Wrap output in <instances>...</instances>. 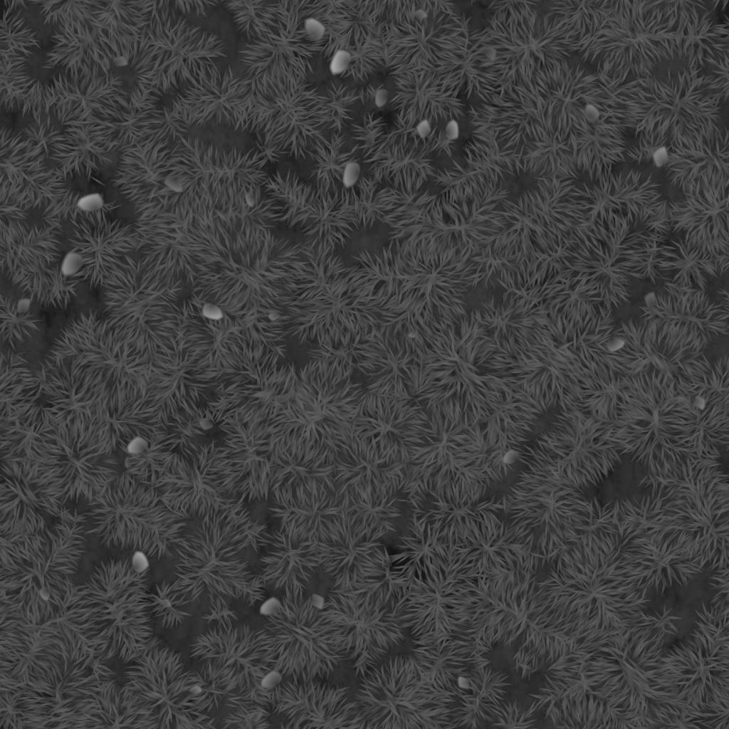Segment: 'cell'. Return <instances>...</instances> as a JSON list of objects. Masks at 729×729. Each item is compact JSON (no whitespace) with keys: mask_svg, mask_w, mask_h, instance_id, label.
I'll list each match as a JSON object with an SVG mask.
<instances>
[{"mask_svg":"<svg viewBox=\"0 0 729 729\" xmlns=\"http://www.w3.org/2000/svg\"><path fill=\"white\" fill-rule=\"evenodd\" d=\"M48 369L41 362L33 369L23 354H1V419L16 417L46 424H54L46 409L44 387Z\"/></svg>","mask_w":729,"mask_h":729,"instance_id":"obj_17","label":"cell"},{"mask_svg":"<svg viewBox=\"0 0 729 729\" xmlns=\"http://www.w3.org/2000/svg\"><path fill=\"white\" fill-rule=\"evenodd\" d=\"M322 27L320 24L313 19H308L305 23V29L310 36H318L321 34Z\"/></svg>","mask_w":729,"mask_h":729,"instance_id":"obj_43","label":"cell"},{"mask_svg":"<svg viewBox=\"0 0 729 729\" xmlns=\"http://www.w3.org/2000/svg\"><path fill=\"white\" fill-rule=\"evenodd\" d=\"M147 597L151 614L164 629L177 628L192 615L189 607L193 602L179 588L177 580L157 584Z\"/></svg>","mask_w":729,"mask_h":729,"instance_id":"obj_31","label":"cell"},{"mask_svg":"<svg viewBox=\"0 0 729 729\" xmlns=\"http://www.w3.org/2000/svg\"><path fill=\"white\" fill-rule=\"evenodd\" d=\"M189 657L234 669L243 691L253 690L273 670V653L266 630L249 624L214 625L199 634L189 646Z\"/></svg>","mask_w":729,"mask_h":729,"instance_id":"obj_7","label":"cell"},{"mask_svg":"<svg viewBox=\"0 0 729 729\" xmlns=\"http://www.w3.org/2000/svg\"><path fill=\"white\" fill-rule=\"evenodd\" d=\"M283 527L280 552L263 561L261 577L274 589L308 591L320 570V558L313 550L315 540L293 523Z\"/></svg>","mask_w":729,"mask_h":729,"instance_id":"obj_20","label":"cell"},{"mask_svg":"<svg viewBox=\"0 0 729 729\" xmlns=\"http://www.w3.org/2000/svg\"><path fill=\"white\" fill-rule=\"evenodd\" d=\"M281 493L280 510L284 525L293 523L314 540L343 509V496H338L324 483L299 486L283 489Z\"/></svg>","mask_w":729,"mask_h":729,"instance_id":"obj_24","label":"cell"},{"mask_svg":"<svg viewBox=\"0 0 729 729\" xmlns=\"http://www.w3.org/2000/svg\"><path fill=\"white\" fill-rule=\"evenodd\" d=\"M56 4L43 16V24L94 23L103 24L92 14V2L89 1H61Z\"/></svg>","mask_w":729,"mask_h":729,"instance_id":"obj_35","label":"cell"},{"mask_svg":"<svg viewBox=\"0 0 729 729\" xmlns=\"http://www.w3.org/2000/svg\"><path fill=\"white\" fill-rule=\"evenodd\" d=\"M192 678L188 700L196 713L208 714L225 707L233 710L257 703L253 689L243 691L238 673L230 667L204 662L192 671Z\"/></svg>","mask_w":729,"mask_h":729,"instance_id":"obj_23","label":"cell"},{"mask_svg":"<svg viewBox=\"0 0 729 729\" xmlns=\"http://www.w3.org/2000/svg\"><path fill=\"white\" fill-rule=\"evenodd\" d=\"M728 305L713 302L701 290L673 295H649L641 307L646 320L680 321L699 328L708 338L728 334Z\"/></svg>","mask_w":729,"mask_h":729,"instance_id":"obj_22","label":"cell"},{"mask_svg":"<svg viewBox=\"0 0 729 729\" xmlns=\"http://www.w3.org/2000/svg\"><path fill=\"white\" fill-rule=\"evenodd\" d=\"M46 367L45 404L53 423L63 426L90 424L105 400L88 376L74 359Z\"/></svg>","mask_w":729,"mask_h":729,"instance_id":"obj_16","label":"cell"},{"mask_svg":"<svg viewBox=\"0 0 729 729\" xmlns=\"http://www.w3.org/2000/svg\"><path fill=\"white\" fill-rule=\"evenodd\" d=\"M388 537L385 531L342 509L314 540L313 550L331 587L345 589L372 554L386 545Z\"/></svg>","mask_w":729,"mask_h":729,"instance_id":"obj_9","label":"cell"},{"mask_svg":"<svg viewBox=\"0 0 729 729\" xmlns=\"http://www.w3.org/2000/svg\"><path fill=\"white\" fill-rule=\"evenodd\" d=\"M728 139L710 137L671 145L666 177L684 194L697 192L703 178L729 175Z\"/></svg>","mask_w":729,"mask_h":729,"instance_id":"obj_21","label":"cell"},{"mask_svg":"<svg viewBox=\"0 0 729 729\" xmlns=\"http://www.w3.org/2000/svg\"><path fill=\"white\" fill-rule=\"evenodd\" d=\"M332 461L339 496L350 489L389 481L411 472L409 459L399 446L382 450L354 435L333 455Z\"/></svg>","mask_w":729,"mask_h":729,"instance_id":"obj_15","label":"cell"},{"mask_svg":"<svg viewBox=\"0 0 729 729\" xmlns=\"http://www.w3.org/2000/svg\"><path fill=\"white\" fill-rule=\"evenodd\" d=\"M728 184V175L704 178L698 191L668 202L671 231L714 257L729 253Z\"/></svg>","mask_w":729,"mask_h":729,"instance_id":"obj_6","label":"cell"},{"mask_svg":"<svg viewBox=\"0 0 729 729\" xmlns=\"http://www.w3.org/2000/svg\"><path fill=\"white\" fill-rule=\"evenodd\" d=\"M138 701L157 718L159 728H185L189 721L185 705L192 686V671L185 670L182 656L168 647L156 646L140 660Z\"/></svg>","mask_w":729,"mask_h":729,"instance_id":"obj_8","label":"cell"},{"mask_svg":"<svg viewBox=\"0 0 729 729\" xmlns=\"http://www.w3.org/2000/svg\"><path fill=\"white\" fill-rule=\"evenodd\" d=\"M1 222L39 226L63 231V213L53 200L41 204L19 199L6 186L0 184Z\"/></svg>","mask_w":729,"mask_h":729,"instance_id":"obj_30","label":"cell"},{"mask_svg":"<svg viewBox=\"0 0 729 729\" xmlns=\"http://www.w3.org/2000/svg\"><path fill=\"white\" fill-rule=\"evenodd\" d=\"M268 1H223L232 14L233 21L248 41L261 36L264 31L261 13Z\"/></svg>","mask_w":729,"mask_h":729,"instance_id":"obj_34","label":"cell"},{"mask_svg":"<svg viewBox=\"0 0 729 729\" xmlns=\"http://www.w3.org/2000/svg\"><path fill=\"white\" fill-rule=\"evenodd\" d=\"M1 19V54L24 51L33 47L41 48L40 41L35 37L34 31L22 15V9L17 10L18 1H7Z\"/></svg>","mask_w":729,"mask_h":729,"instance_id":"obj_33","label":"cell"},{"mask_svg":"<svg viewBox=\"0 0 729 729\" xmlns=\"http://www.w3.org/2000/svg\"><path fill=\"white\" fill-rule=\"evenodd\" d=\"M353 698L366 728L439 727L440 712L429 701L414 663L390 654L360 678Z\"/></svg>","mask_w":729,"mask_h":729,"instance_id":"obj_2","label":"cell"},{"mask_svg":"<svg viewBox=\"0 0 729 729\" xmlns=\"http://www.w3.org/2000/svg\"><path fill=\"white\" fill-rule=\"evenodd\" d=\"M626 604V609H625V610H626V611H627V612H629L630 611H631L632 609H632V608H630V607H626V606H628V607H630L631 605H635V606H636V604H639V605H641V604ZM635 607V608H637V609H638V607ZM634 610H636V609H634ZM631 612H632V611H631Z\"/></svg>","mask_w":729,"mask_h":729,"instance_id":"obj_46","label":"cell"},{"mask_svg":"<svg viewBox=\"0 0 729 729\" xmlns=\"http://www.w3.org/2000/svg\"><path fill=\"white\" fill-rule=\"evenodd\" d=\"M69 221L73 227L69 246L80 262L75 276L91 288L103 287L123 259L138 247L135 226L110 218L103 209L79 210Z\"/></svg>","mask_w":729,"mask_h":729,"instance_id":"obj_5","label":"cell"},{"mask_svg":"<svg viewBox=\"0 0 729 729\" xmlns=\"http://www.w3.org/2000/svg\"><path fill=\"white\" fill-rule=\"evenodd\" d=\"M668 152L669 148L666 146L660 147L654 151L651 159L656 167H664L666 164L668 159Z\"/></svg>","mask_w":729,"mask_h":729,"instance_id":"obj_42","label":"cell"},{"mask_svg":"<svg viewBox=\"0 0 729 729\" xmlns=\"http://www.w3.org/2000/svg\"><path fill=\"white\" fill-rule=\"evenodd\" d=\"M661 187L653 173L632 169L611 172L574 188L567 198L586 219L607 223L618 214H636L641 208L654 204L662 198Z\"/></svg>","mask_w":729,"mask_h":729,"instance_id":"obj_11","label":"cell"},{"mask_svg":"<svg viewBox=\"0 0 729 729\" xmlns=\"http://www.w3.org/2000/svg\"><path fill=\"white\" fill-rule=\"evenodd\" d=\"M23 292L43 307L66 308L78 295L80 278L65 275L60 262L9 279Z\"/></svg>","mask_w":729,"mask_h":729,"instance_id":"obj_29","label":"cell"},{"mask_svg":"<svg viewBox=\"0 0 729 729\" xmlns=\"http://www.w3.org/2000/svg\"><path fill=\"white\" fill-rule=\"evenodd\" d=\"M388 98V92L385 89L379 90L375 96V103L378 106H383Z\"/></svg>","mask_w":729,"mask_h":729,"instance_id":"obj_44","label":"cell"},{"mask_svg":"<svg viewBox=\"0 0 729 729\" xmlns=\"http://www.w3.org/2000/svg\"><path fill=\"white\" fill-rule=\"evenodd\" d=\"M421 474L411 470L389 481L350 489L343 495V509L396 537L411 523L410 495Z\"/></svg>","mask_w":729,"mask_h":729,"instance_id":"obj_14","label":"cell"},{"mask_svg":"<svg viewBox=\"0 0 729 729\" xmlns=\"http://www.w3.org/2000/svg\"><path fill=\"white\" fill-rule=\"evenodd\" d=\"M73 359L105 402L122 401L142 392L141 352L101 316Z\"/></svg>","mask_w":729,"mask_h":729,"instance_id":"obj_4","label":"cell"},{"mask_svg":"<svg viewBox=\"0 0 729 729\" xmlns=\"http://www.w3.org/2000/svg\"><path fill=\"white\" fill-rule=\"evenodd\" d=\"M0 313L1 337L11 350L32 338L41 329L42 319L33 312L21 308L10 297L1 295Z\"/></svg>","mask_w":729,"mask_h":729,"instance_id":"obj_32","label":"cell"},{"mask_svg":"<svg viewBox=\"0 0 729 729\" xmlns=\"http://www.w3.org/2000/svg\"><path fill=\"white\" fill-rule=\"evenodd\" d=\"M34 48L1 54L0 64L22 97L23 115L31 113L41 125L42 112L46 118L51 117V110L57 103L63 73L48 62L46 52Z\"/></svg>","mask_w":729,"mask_h":729,"instance_id":"obj_18","label":"cell"},{"mask_svg":"<svg viewBox=\"0 0 729 729\" xmlns=\"http://www.w3.org/2000/svg\"><path fill=\"white\" fill-rule=\"evenodd\" d=\"M403 598L388 605L366 606L348 590L330 587L319 612L330 625L337 645L348 654V660L360 658L376 663L406 639L407 629L399 619Z\"/></svg>","mask_w":729,"mask_h":729,"instance_id":"obj_3","label":"cell"},{"mask_svg":"<svg viewBox=\"0 0 729 729\" xmlns=\"http://www.w3.org/2000/svg\"><path fill=\"white\" fill-rule=\"evenodd\" d=\"M263 704H243L229 711L223 719L224 728H268L271 727L268 712Z\"/></svg>","mask_w":729,"mask_h":729,"instance_id":"obj_36","label":"cell"},{"mask_svg":"<svg viewBox=\"0 0 729 729\" xmlns=\"http://www.w3.org/2000/svg\"><path fill=\"white\" fill-rule=\"evenodd\" d=\"M350 687L316 678L309 695L303 728H364Z\"/></svg>","mask_w":729,"mask_h":729,"instance_id":"obj_27","label":"cell"},{"mask_svg":"<svg viewBox=\"0 0 729 729\" xmlns=\"http://www.w3.org/2000/svg\"><path fill=\"white\" fill-rule=\"evenodd\" d=\"M360 173L358 164L352 162L347 165L343 175V183L347 187H352L357 181Z\"/></svg>","mask_w":729,"mask_h":729,"instance_id":"obj_40","label":"cell"},{"mask_svg":"<svg viewBox=\"0 0 729 729\" xmlns=\"http://www.w3.org/2000/svg\"><path fill=\"white\" fill-rule=\"evenodd\" d=\"M350 57L347 53L345 51H339L334 57L332 63L331 69L332 72L338 73L342 71L348 64Z\"/></svg>","mask_w":729,"mask_h":729,"instance_id":"obj_41","label":"cell"},{"mask_svg":"<svg viewBox=\"0 0 729 729\" xmlns=\"http://www.w3.org/2000/svg\"><path fill=\"white\" fill-rule=\"evenodd\" d=\"M418 132L421 136H425L429 132L428 124L424 122H421L418 126Z\"/></svg>","mask_w":729,"mask_h":729,"instance_id":"obj_45","label":"cell"},{"mask_svg":"<svg viewBox=\"0 0 729 729\" xmlns=\"http://www.w3.org/2000/svg\"><path fill=\"white\" fill-rule=\"evenodd\" d=\"M61 234L43 227L1 222L0 266L4 276L9 280L58 262L63 244Z\"/></svg>","mask_w":729,"mask_h":729,"instance_id":"obj_19","label":"cell"},{"mask_svg":"<svg viewBox=\"0 0 729 729\" xmlns=\"http://www.w3.org/2000/svg\"><path fill=\"white\" fill-rule=\"evenodd\" d=\"M224 57V41L217 34L181 17L169 28L157 56L153 87L162 91L175 88L188 82L201 66L215 65L216 59Z\"/></svg>","mask_w":729,"mask_h":729,"instance_id":"obj_12","label":"cell"},{"mask_svg":"<svg viewBox=\"0 0 729 729\" xmlns=\"http://www.w3.org/2000/svg\"><path fill=\"white\" fill-rule=\"evenodd\" d=\"M318 600L308 591L287 589L279 609L266 617L263 628L271 641L273 670L282 676L326 681L348 660L320 614Z\"/></svg>","mask_w":729,"mask_h":729,"instance_id":"obj_1","label":"cell"},{"mask_svg":"<svg viewBox=\"0 0 729 729\" xmlns=\"http://www.w3.org/2000/svg\"><path fill=\"white\" fill-rule=\"evenodd\" d=\"M174 6L177 11H179L184 14H189L192 11H196L197 16H206L205 11L207 8L211 6L220 4L219 1H173Z\"/></svg>","mask_w":729,"mask_h":729,"instance_id":"obj_38","label":"cell"},{"mask_svg":"<svg viewBox=\"0 0 729 729\" xmlns=\"http://www.w3.org/2000/svg\"><path fill=\"white\" fill-rule=\"evenodd\" d=\"M656 265L667 281L682 288L704 291L710 278L719 274L715 257L687 244L681 235L659 244Z\"/></svg>","mask_w":729,"mask_h":729,"instance_id":"obj_25","label":"cell"},{"mask_svg":"<svg viewBox=\"0 0 729 729\" xmlns=\"http://www.w3.org/2000/svg\"><path fill=\"white\" fill-rule=\"evenodd\" d=\"M179 103L198 126H234L244 109L251 106L252 78H241L231 66L221 70L216 65L201 66L177 97Z\"/></svg>","mask_w":729,"mask_h":729,"instance_id":"obj_10","label":"cell"},{"mask_svg":"<svg viewBox=\"0 0 729 729\" xmlns=\"http://www.w3.org/2000/svg\"><path fill=\"white\" fill-rule=\"evenodd\" d=\"M209 601V610L201 617L206 624L226 626L238 620L236 612L230 607L226 597L210 596Z\"/></svg>","mask_w":729,"mask_h":729,"instance_id":"obj_37","label":"cell"},{"mask_svg":"<svg viewBox=\"0 0 729 729\" xmlns=\"http://www.w3.org/2000/svg\"><path fill=\"white\" fill-rule=\"evenodd\" d=\"M411 579L392 568L387 546L376 550L345 588L366 606L399 602L407 594Z\"/></svg>","mask_w":729,"mask_h":729,"instance_id":"obj_26","label":"cell"},{"mask_svg":"<svg viewBox=\"0 0 729 729\" xmlns=\"http://www.w3.org/2000/svg\"><path fill=\"white\" fill-rule=\"evenodd\" d=\"M448 542L441 531L429 523H417L411 518L406 530L393 542L396 550L390 553L392 568L409 579L418 576L424 567L435 562Z\"/></svg>","mask_w":729,"mask_h":729,"instance_id":"obj_28","label":"cell"},{"mask_svg":"<svg viewBox=\"0 0 729 729\" xmlns=\"http://www.w3.org/2000/svg\"><path fill=\"white\" fill-rule=\"evenodd\" d=\"M103 199L98 194H86L83 196L78 204L79 210L95 211L103 209Z\"/></svg>","mask_w":729,"mask_h":729,"instance_id":"obj_39","label":"cell"},{"mask_svg":"<svg viewBox=\"0 0 729 729\" xmlns=\"http://www.w3.org/2000/svg\"><path fill=\"white\" fill-rule=\"evenodd\" d=\"M47 61L69 80L90 79L112 68L115 51L103 24H59L51 36Z\"/></svg>","mask_w":729,"mask_h":729,"instance_id":"obj_13","label":"cell"}]
</instances>
